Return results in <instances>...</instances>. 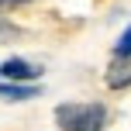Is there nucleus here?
Wrapping results in <instances>:
<instances>
[{
    "instance_id": "1",
    "label": "nucleus",
    "mask_w": 131,
    "mask_h": 131,
    "mask_svg": "<svg viewBox=\"0 0 131 131\" xmlns=\"http://www.w3.org/2000/svg\"><path fill=\"white\" fill-rule=\"evenodd\" d=\"M107 121V107L93 104V100H72V104H59L55 107V124L59 131H100Z\"/></svg>"
},
{
    "instance_id": "2",
    "label": "nucleus",
    "mask_w": 131,
    "mask_h": 131,
    "mask_svg": "<svg viewBox=\"0 0 131 131\" xmlns=\"http://www.w3.org/2000/svg\"><path fill=\"white\" fill-rule=\"evenodd\" d=\"M0 79H7V83H35V79H41V66L14 55V59L0 62Z\"/></svg>"
},
{
    "instance_id": "3",
    "label": "nucleus",
    "mask_w": 131,
    "mask_h": 131,
    "mask_svg": "<svg viewBox=\"0 0 131 131\" xmlns=\"http://www.w3.org/2000/svg\"><path fill=\"white\" fill-rule=\"evenodd\" d=\"M104 79H107L111 90H128L131 86V55H114Z\"/></svg>"
},
{
    "instance_id": "4",
    "label": "nucleus",
    "mask_w": 131,
    "mask_h": 131,
    "mask_svg": "<svg viewBox=\"0 0 131 131\" xmlns=\"http://www.w3.org/2000/svg\"><path fill=\"white\" fill-rule=\"evenodd\" d=\"M38 86H28V83H4L0 79V97L4 100H31V97H38Z\"/></svg>"
},
{
    "instance_id": "5",
    "label": "nucleus",
    "mask_w": 131,
    "mask_h": 131,
    "mask_svg": "<svg viewBox=\"0 0 131 131\" xmlns=\"http://www.w3.org/2000/svg\"><path fill=\"white\" fill-rule=\"evenodd\" d=\"M114 55H131V24L124 28V35L117 38V45H114Z\"/></svg>"
},
{
    "instance_id": "6",
    "label": "nucleus",
    "mask_w": 131,
    "mask_h": 131,
    "mask_svg": "<svg viewBox=\"0 0 131 131\" xmlns=\"http://www.w3.org/2000/svg\"><path fill=\"white\" fill-rule=\"evenodd\" d=\"M21 4H31V0H0V14L14 10V7H21Z\"/></svg>"
}]
</instances>
